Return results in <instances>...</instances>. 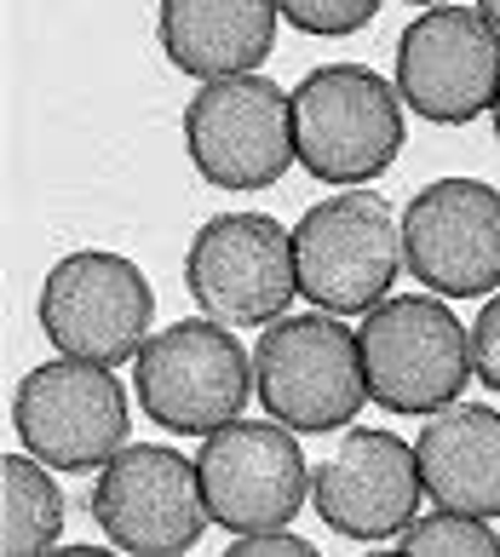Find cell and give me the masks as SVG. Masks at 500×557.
Wrapping results in <instances>:
<instances>
[{"label":"cell","mask_w":500,"mask_h":557,"mask_svg":"<svg viewBox=\"0 0 500 557\" xmlns=\"http://www.w3.org/2000/svg\"><path fill=\"white\" fill-rule=\"evenodd\" d=\"M254 385H259L265 414L294 431L351 425V414H363L368 403L363 345L333 311L277 317L259 334Z\"/></svg>","instance_id":"3957f363"},{"label":"cell","mask_w":500,"mask_h":557,"mask_svg":"<svg viewBox=\"0 0 500 557\" xmlns=\"http://www.w3.org/2000/svg\"><path fill=\"white\" fill-rule=\"evenodd\" d=\"M133 385L138 403L156 425L179 431V437H207V431L242 420L247 397H254V357L231 334V322L191 317L144 339L133 357Z\"/></svg>","instance_id":"7a4b0ae2"},{"label":"cell","mask_w":500,"mask_h":557,"mask_svg":"<svg viewBox=\"0 0 500 557\" xmlns=\"http://www.w3.org/2000/svg\"><path fill=\"white\" fill-rule=\"evenodd\" d=\"M202 494L219 529L231 534H259V529H294L310 471L294 443V425L282 420H231L207 431L196 454Z\"/></svg>","instance_id":"7c38bea8"},{"label":"cell","mask_w":500,"mask_h":557,"mask_svg":"<svg viewBox=\"0 0 500 557\" xmlns=\"http://www.w3.org/2000/svg\"><path fill=\"white\" fill-rule=\"evenodd\" d=\"M357 345H363L368 397L386 414H437L477 374L466 322L431 294L380 299L357 327Z\"/></svg>","instance_id":"277c9868"},{"label":"cell","mask_w":500,"mask_h":557,"mask_svg":"<svg viewBox=\"0 0 500 557\" xmlns=\"http://www.w3.org/2000/svg\"><path fill=\"white\" fill-rule=\"evenodd\" d=\"M277 12L300 35H357L363 24H374L380 0H277Z\"/></svg>","instance_id":"d6986e66"},{"label":"cell","mask_w":500,"mask_h":557,"mask_svg":"<svg viewBox=\"0 0 500 557\" xmlns=\"http://www.w3.org/2000/svg\"><path fill=\"white\" fill-rule=\"evenodd\" d=\"M420 454V483L431 506L477 511V518H500V408L489 403H443L414 437Z\"/></svg>","instance_id":"9a60e30c"},{"label":"cell","mask_w":500,"mask_h":557,"mask_svg":"<svg viewBox=\"0 0 500 557\" xmlns=\"http://www.w3.org/2000/svg\"><path fill=\"white\" fill-rule=\"evenodd\" d=\"M477 12H484V17H489V24L500 29V0H477Z\"/></svg>","instance_id":"7402d4cb"},{"label":"cell","mask_w":500,"mask_h":557,"mask_svg":"<svg viewBox=\"0 0 500 557\" xmlns=\"http://www.w3.org/2000/svg\"><path fill=\"white\" fill-rule=\"evenodd\" d=\"M184 287L202 317L231 327H265L288 317V299L300 294L294 231H282L270 213H214L191 236Z\"/></svg>","instance_id":"52a82bcc"},{"label":"cell","mask_w":500,"mask_h":557,"mask_svg":"<svg viewBox=\"0 0 500 557\" xmlns=\"http://www.w3.org/2000/svg\"><path fill=\"white\" fill-rule=\"evenodd\" d=\"M12 425L24 448L52 471H98L115 448H127V391L103 362L58 350L52 362L24 374Z\"/></svg>","instance_id":"9c48e42d"},{"label":"cell","mask_w":500,"mask_h":557,"mask_svg":"<svg viewBox=\"0 0 500 557\" xmlns=\"http://www.w3.org/2000/svg\"><path fill=\"white\" fill-rule=\"evenodd\" d=\"M317 546L294 529H259V534H236L231 541V557H310Z\"/></svg>","instance_id":"44dd1931"},{"label":"cell","mask_w":500,"mask_h":557,"mask_svg":"<svg viewBox=\"0 0 500 557\" xmlns=\"http://www.w3.org/2000/svg\"><path fill=\"white\" fill-rule=\"evenodd\" d=\"M184 150L219 190H265L300 161L294 92L265 75L202 81V92L184 104Z\"/></svg>","instance_id":"8992f818"},{"label":"cell","mask_w":500,"mask_h":557,"mask_svg":"<svg viewBox=\"0 0 500 557\" xmlns=\"http://www.w3.org/2000/svg\"><path fill=\"white\" fill-rule=\"evenodd\" d=\"M294 264L317 311L368 317L403 271V219L374 190H340L294 224Z\"/></svg>","instance_id":"5b68a950"},{"label":"cell","mask_w":500,"mask_h":557,"mask_svg":"<svg viewBox=\"0 0 500 557\" xmlns=\"http://www.w3.org/2000/svg\"><path fill=\"white\" fill-rule=\"evenodd\" d=\"M472 368L489 391H500V294H489V305L472 322Z\"/></svg>","instance_id":"ffe728a7"},{"label":"cell","mask_w":500,"mask_h":557,"mask_svg":"<svg viewBox=\"0 0 500 557\" xmlns=\"http://www.w3.org/2000/svg\"><path fill=\"white\" fill-rule=\"evenodd\" d=\"M408 7H443V0H408Z\"/></svg>","instance_id":"cb8c5ba5"},{"label":"cell","mask_w":500,"mask_h":557,"mask_svg":"<svg viewBox=\"0 0 500 557\" xmlns=\"http://www.w3.org/2000/svg\"><path fill=\"white\" fill-rule=\"evenodd\" d=\"M489 115H495V138H500V92H495V104H489Z\"/></svg>","instance_id":"603a6c76"},{"label":"cell","mask_w":500,"mask_h":557,"mask_svg":"<svg viewBox=\"0 0 500 557\" xmlns=\"http://www.w3.org/2000/svg\"><path fill=\"white\" fill-rule=\"evenodd\" d=\"M403 264L426 294L472 299L500 287V190L484 178H437L403 208Z\"/></svg>","instance_id":"4fadbf2b"},{"label":"cell","mask_w":500,"mask_h":557,"mask_svg":"<svg viewBox=\"0 0 500 557\" xmlns=\"http://www.w3.org/2000/svg\"><path fill=\"white\" fill-rule=\"evenodd\" d=\"M93 523L121 552L167 557V552H191L214 523V511H207L196 460H184L179 448L161 443H133L98 466Z\"/></svg>","instance_id":"30bf717a"},{"label":"cell","mask_w":500,"mask_h":557,"mask_svg":"<svg viewBox=\"0 0 500 557\" xmlns=\"http://www.w3.org/2000/svg\"><path fill=\"white\" fill-rule=\"evenodd\" d=\"M398 552H403V557H426V552H454V557H495V552H500V534L489 529V518H477V511L437 506L431 518L408 523V529L398 534Z\"/></svg>","instance_id":"ac0fdd59"},{"label":"cell","mask_w":500,"mask_h":557,"mask_svg":"<svg viewBox=\"0 0 500 557\" xmlns=\"http://www.w3.org/2000/svg\"><path fill=\"white\" fill-rule=\"evenodd\" d=\"M277 0H161V52L196 81L254 75L277 47Z\"/></svg>","instance_id":"2e32d148"},{"label":"cell","mask_w":500,"mask_h":557,"mask_svg":"<svg viewBox=\"0 0 500 557\" xmlns=\"http://www.w3.org/2000/svg\"><path fill=\"white\" fill-rule=\"evenodd\" d=\"M420 454L414 443H403L398 431H345L340 448L328 454L310 478V506L317 518L345 534V541H386V534H403L414 523V506H420Z\"/></svg>","instance_id":"5bb4252c"},{"label":"cell","mask_w":500,"mask_h":557,"mask_svg":"<svg viewBox=\"0 0 500 557\" xmlns=\"http://www.w3.org/2000/svg\"><path fill=\"white\" fill-rule=\"evenodd\" d=\"M0 506H7L0 546L12 557L47 552L64 534V494L52 483V466L35 460V454H7L0 460Z\"/></svg>","instance_id":"e0dca14e"},{"label":"cell","mask_w":500,"mask_h":557,"mask_svg":"<svg viewBox=\"0 0 500 557\" xmlns=\"http://www.w3.org/2000/svg\"><path fill=\"white\" fill-rule=\"evenodd\" d=\"M398 92L437 127L477 121L500 92V29L477 7H426L398 40Z\"/></svg>","instance_id":"8fae6325"},{"label":"cell","mask_w":500,"mask_h":557,"mask_svg":"<svg viewBox=\"0 0 500 557\" xmlns=\"http://www.w3.org/2000/svg\"><path fill=\"white\" fill-rule=\"evenodd\" d=\"M156 317V287L121 253H70L47 271L40 287V334H47L64 357L121 368L133 362L144 339H150Z\"/></svg>","instance_id":"ba28073f"},{"label":"cell","mask_w":500,"mask_h":557,"mask_svg":"<svg viewBox=\"0 0 500 557\" xmlns=\"http://www.w3.org/2000/svg\"><path fill=\"white\" fill-rule=\"evenodd\" d=\"M294 150L322 184H368L403 150V92L363 64H322L294 87Z\"/></svg>","instance_id":"6da1fadb"}]
</instances>
